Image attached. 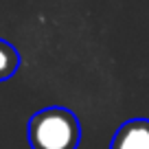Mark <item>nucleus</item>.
Returning <instances> with one entry per match:
<instances>
[{"mask_svg": "<svg viewBox=\"0 0 149 149\" xmlns=\"http://www.w3.org/2000/svg\"><path fill=\"white\" fill-rule=\"evenodd\" d=\"M26 136L33 149H77L81 125L66 107H46L31 116Z\"/></svg>", "mask_w": 149, "mask_h": 149, "instance_id": "nucleus-1", "label": "nucleus"}, {"mask_svg": "<svg viewBox=\"0 0 149 149\" xmlns=\"http://www.w3.org/2000/svg\"><path fill=\"white\" fill-rule=\"evenodd\" d=\"M110 149H149V118H132L123 123L114 132Z\"/></svg>", "mask_w": 149, "mask_h": 149, "instance_id": "nucleus-2", "label": "nucleus"}, {"mask_svg": "<svg viewBox=\"0 0 149 149\" xmlns=\"http://www.w3.org/2000/svg\"><path fill=\"white\" fill-rule=\"evenodd\" d=\"M20 68V53L9 42L0 40V81L9 79Z\"/></svg>", "mask_w": 149, "mask_h": 149, "instance_id": "nucleus-3", "label": "nucleus"}]
</instances>
